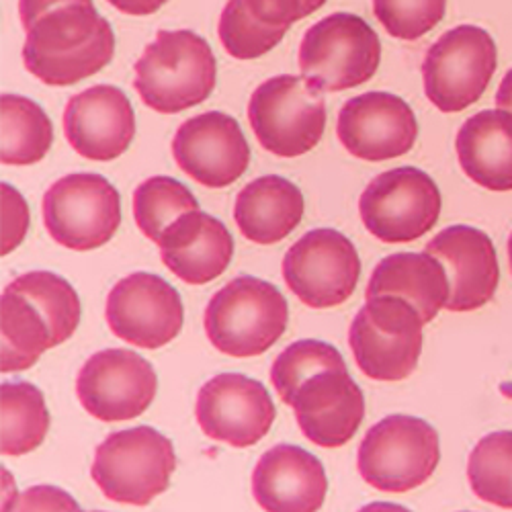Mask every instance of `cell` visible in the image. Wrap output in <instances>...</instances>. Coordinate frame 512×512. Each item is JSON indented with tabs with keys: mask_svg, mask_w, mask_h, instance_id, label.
I'll list each match as a JSON object with an SVG mask.
<instances>
[{
	"mask_svg": "<svg viewBox=\"0 0 512 512\" xmlns=\"http://www.w3.org/2000/svg\"><path fill=\"white\" fill-rule=\"evenodd\" d=\"M19 17L23 64L48 87H70L113 60L115 35L93 0H19Z\"/></svg>",
	"mask_w": 512,
	"mask_h": 512,
	"instance_id": "cell-1",
	"label": "cell"
},
{
	"mask_svg": "<svg viewBox=\"0 0 512 512\" xmlns=\"http://www.w3.org/2000/svg\"><path fill=\"white\" fill-rule=\"evenodd\" d=\"M216 78V56L201 35L160 31L136 62L134 89L146 107L173 115L209 99Z\"/></svg>",
	"mask_w": 512,
	"mask_h": 512,
	"instance_id": "cell-2",
	"label": "cell"
},
{
	"mask_svg": "<svg viewBox=\"0 0 512 512\" xmlns=\"http://www.w3.org/2000/svg\"><path fill=\"white\" fill-rule=\"evenodd\" d=\"M289 308L283 293L256 277H236L211 297L205 332L218 351L236 357H259L283 336Z\"/></svg>",
	"mask_w": 512,
	"mask_h": 512,
	"instance_id": "cell-3",
	"label": "cell"
},
{
	"mask_svg": "<svg viewBox=\"0 0 512 512\" xmlns=\"http://www.w3.org/2000/svg\"><path fill=\"white\" fill-rule=\"evenodd\" d=\"M441 461L435 426L416 416L394 414L367 431L359 447V474L379 492L404 494L429 480Z\"/></svg>",
	"mask_w": 512,
	"mask_h": 512,
	"instance_id": "cell-4",
	"label": "cell"
},
{
	"mask_svg": "<svg viewBox=\"0 0 512 512\" xmlns=\"http://www.w3.org/2000/svg\"><path fill=\"white\" fill-rule=\"evenodd\" d=\"M177 469L175 447L152 426L109 435L95 453L93 480L119 504L146 506L166 492Z\"/></svg>",
	"mask_w": 512,
	"mask_h": 512,
	"instance_id": "cell-5",
	"label": "cell"
},
{
	"mask_svg": "<svg viewBox=\"0 0 512 512\" xmlns=\"http://www.w3.org/2000/svg\"><path fill=\"white\" fill-rule=\"evenodd\" d=\"M381 62V41L351 13H334L312 25L300 46L302 76L320 93H340L369 82Z\"/></svg>",
	"mask_w": 512,
	"mask_h": 512,
	"instance_id": "cell-6",
	"label": "cell"
},
{
	"mask_svg": "<svg viewBox=\"0 0 512 512\" xmlns=\"http://www.w3.org/2000/svg\"><path fill=\"white\" fill-rule=\"evenodd\" d=\"M248 121L261 146L281 158L308 154L326 130V103L304 76L261 82L248 103Z\"/></svg>",
	"mask_w": 512,
	"mask_h": 512,
	"instance_id": "cell-7",
	"label": "cell"
},
{
	"mask_svg": "<svg viewBox=\"0 0 512 512\" xmlns=\"http://www.w3.org/2000/svg\"><path fill=\"white\" fill-rule=\"evenodd\" d=\"M422 326V316L404 297H369L349 328V345L359 369L377 381L412 375L422 353Z\"/></svg>",
	"mask_w": 512,
	"mask_h": 512,
	"instance_id": "cell-8",
	"label": "cell"
},
{
	"mask_svg": "<svg viewBox=\"0 0 512 512\" xmlns=\"http://www.w3.org/2000/svg\"><path fill=\"white\" fill-rule=\"evenodd\" d=\"M498 54L488 31L459 25L441 35L422 62L424 93L443 113L472 107L486 93L496 72Z\"/></svg>",
	"mask_w": 512,
	"mask_h": 512,
	"instance_id": "cell-9",
	"label": "cell"
},
{
	"mask_svg": "<svg viewBox=\"0 0 512 512\" xmlns=\"http://www.w3.org/2000/svg\"><path fill=\"white\" fill-rule=\"evenodd\" d=\"M437 183L414 166H400L375 177L359 199L365 228L381 242L404 244L435 228L441 216Z\"/></svg>",
	"mask_w": 512,
	"mask_h": 512,
	"instance_id": "cell-10",
	"label": "cell"
},
{
	"mask_svg": "<svg viewBox=\"0 0 512 512\" xmlns=\"http://www.w3.org/2000/svg\"><path fill=\"white\" fill-rule=\"evenodd\" d=\"M48 234L70 250L105 246L121 226V199L101 175L76 173L56 181L44 195Z\"/></svg>",
	"mask_w": 512,
	"mask_h": 512,
	"instance_id": "cell-11",
	"label": "cell"
},
{
	"mask_svg": "<svg viewBox=\"0 0 512 512\" xmlns=\"http://www.w3.org/2000/svg\"><path fill=\"white\" fill-rule=\"evenodd\" d=\"M281 271L297 300L314 310H326L345 304L355 293L361 261L347 236L318 228L287 250Z\"/></svg>",
	"mask_w": 512,
	"mask_h": 512,
	"instance_id": "cell-12",
	"label": "cell"
},
{
	"mask_svg": "<svg viewBox=\"0 0 512 512\" xmlns=\"http://www.w3.org/2000/svg\"><path fill=\"white\" fill-rule=\"evenodd\" d=\"M158 377L152 365L134 351L105 349L78 373L76 394L91 416L123 422L144 414L156 398Z\"/></svg>",
	"mask_w": 512,
	"mask_h": 512,
	"instance_id": "cell-13",
	"label": "cell"
},
{
	"mask_svg": "<svg viewBox=\"0 0 512 512\" xmlns=\"http://www.w3.org/2000/svg\"><path fill=\"white\" fill-rule=\"evenodd\" d=\"M195 414L209 439L244 449L269 435L275 404L261 381L224 373L211 377L199 390Z\"/></svg>",
	"mask_w": 512,
	"mask_h": 512,
	"instance_id": "cell-14",
	"label": "cell"
},
{
	"mask_svg": "<svg viewBox=\"0 0 512 512\" xmlns=\"http://www.w3.org/2000/svg\"><path fill=\"white\" fill-rule=\"evenodd\" d=\"M107 322L115 336L140 349H160L183 328L179 291L152 273L121 279L107 297Z\"/></svg>",
	"mask_w": 512,
	"mask_h": 512,
	"instance_id": "cell-15",
	"label": "cell"
},
{
	"mask_svg": "<svg viewBox=\"0 0 512 512\" xmlns=\"http://www.w3.org/2000/svg\"><path fill=\"white\" fill-rule=\"evenodd\" d=\"M173 156L183 173L209 189L236 183L250 164V148L234 117L209 111L187 119L173 140Z\"/></svg>",
	"mask_w": 512,
	"mask_h": 512,
	"instance_id": "cell-16",
	"label": "cell"
},
{
	"mask_svg": "<svg viewBox=\"0 0 512 512\" xmlns=\"http://www.w3.org/2000/svg\"><path fill=\"white\" fill-rule=\"evenodd\" d=\"M336 134L349 154L367 162H383L408 154L418 138L412 107L392 93L353 97L338 113Z\"/></svg>",
	"mask_w": 512,
	"mask_h": 512,
	"instance_id": "cell-17",
	"label": "cell"
},
{
	"mask_svg": "<svg viewBox=\"0 0 512 512\" xmlns=\"http://www.w3.org/2000/svg\"><path fill=\"white\" fill-rule=\"evenodd\" d=\"M302 433L318 447L347 445L365 418V398L349 369H324L306 379L293 394Z\"/></svg>",
	"mask_w": 512,
	"mask_h": 512,
	"instance_id": "cell-18",
	"label": "cell"
},
{
	"mask_svg": "<svg viewBox=\"0 0 512 512\" xmlns=\"http://www.w3.org/2000/svg\"><path fill=\"white\" fill-rule=\"evenodd\" d=\"M68 144L87 160L109 162L121 156L136 136V115L130 99L111 84H97L74 95L64 109Z\"/></svg>",
	"mask_w": 512,
	"mask_h": 512,
	"instance_id": "cell-19",
	"label": "cell"
},
{
	"mask_svg": "<svg viewBox=\"0 0 512 512\" xmlns=\"http://www.w3.org/2000/svg\"><path fill=\"white\" fill-rule=\"evenodd\" d=\"M424 252L439 259L447 271L449 312H474L486 306L500 281L496 248L490 236L472 226H451L439 232Z\"/></svg>",
	"mask_w": 512,
	"mask_h": 512,
	"instance_id": "cell-20",
	"label": "cell"
},
{
	"mask_svg": "<svg viewBox=\"0 0 512 512\" xmlns=\"http://www.w3.org/2000/svg\"><path fill=\"white\" fill-rule=\"evenodd\" d=\"M328 492L324 465L310 451L295 445H277L256 463L252 494L269 512L320 510Z\"/></svg>",
	"mask_w": 512,
	"mask_h": 512,
	"instance_id": "cell-21",
	"label": "cell"
},
{
	"mask_svg": "<svg viewBox=\"0 0 512 512\" xmlns=\"http://www.w3.org/2000/svg\"><path fill=\"white\" fill-rule=\"evenodd\" d=\"M158 246L162 263L189 285L218 279L234 256V238L228 228L199 209L181 216L164 232Z\"/></svg>",
	"mask_w": 512,
	"mask_h": 512,
	"instance_id": "cell-22",
	"label": "cell"
},
{
	"mask_svg": "<svg viewBox=\"0 0 512 512\" xmlns=\"http://www.w3.org/2000/svg\"><path fill=\"white\" fill-rule=\"evenodd\" d=\"M463 173L496 193L512 191V113L486 109L469 117L455 140Z\"/></svg>",
	"mask_w": 512,
	"mask_h": 512,
	"instance_id": "cell-23",
	"label": "cell"
},
{
	"mask_svg": "<svg viewBox=\"0 0 512 512\" xmlns=\"http://www.w3.org/2000/svg\"><path fill=\"white\" fill-rule=\"evenodd\" d=\"M451 283L443 263L429 252H398L386 256L371 273L365 297L398 295L410 302L424 324L447 306Z\"/></svg>",
	"mask_w": 512,
	"mask_h": 512,
	"instance_id": "cell-24",
	"label": "cell"
},
{
	"mask_svg": "<svg viewBox=\"0 0 512 512\" xmlns=\"http://www.w3.org/2000/svg\"><path fill=\"white\" fill-rule=\"evenodd\" d=\"M304 195L291 181L269 175L248 183L236 197L234 220L242 236L256 244H277L304 218Z\"/></svg>",
	"mask_w": 512,
	"mask_h": 512,
	"instance_id": "cell-25",
	"label": "cell"
},
{
	"mask_svg": "<svg viewBox=\"0 0 512 512\" xmlns=\"http://www.w3.org/2000/svg\"><path fill=\"white\" fill-rule=\"evenodd\" d=\"M3 373L33 367L48 349L58 347L50 318L13 283L3 293Z\"/></svg>",
	"mask_w": 512,
	"mask_h": 512,
	"instance_id": "cell-26",
	"label": "cell"
},
{
	"mask_svg": "<svg viewBox=\"0 0 512 512\" xmlns=\"http://www.w3.org/2000/svg\"><path fill=\"white\" fill-rule=\"evenodd\" d=\"M3 404V455L21 457L44 443L50 429V412L39 388L27 381H5L0 388Z\"/></svg>",
	"mask_w": 512,
	"mask_h": 512,
	"instance_id": "cell-27",
	"label": "cell"
},
{
	"mask_svg": "<svg viewBox=\"0 0 512 512\" xmlns=\"http://www.w3.org/2000/svg\"><path fill=\"white\" fill-rule=\"evenodd\" d=\"M3 144L0 160L7 166H31L44 160L54 144V125L46 111L19 95L3 97Z\"/></svg>",
	"mask_w": 512,
	"mask_h": 512,
	"instance_id": "cell-28",
	"label": "cell"
},
{
	"mask_svg": "<svg viewBox=\"0 0 512 512\" xmlns=\"http://www.w3.org/2000/svg\"><path fill=\"white\" fill-rule=\"evenodd\" d=\"M469 486L478 498L512 508V431L486 435L467 461Z\"/></svg>",
	"mask_w": 512,
	"mask_h": 512,
	"instance_id": "cell-29",
	"label": "cell"
},
{
	"mask_svg": "<svg viewBox=\"0 0 512 512\" xmlns=\"http://www.w3.org/2000/svg\"><path fill=\"white\" fill-rule=\"evenodd\" d=\"M195 209H199V203L193 193L170 177H152L134 193L136 224L156 244L181 216Z\"/></svg>",
	"mask_w": 512,
	"mask_h": 512,
	"instance_id": "cell-30",
	"label": "cell"
},
{
	"mask_svg": "<svg viewBox=\"0 0 512 512\" xmlns=\"http://www.w3.org/2000/svg\"><path fill=\"white\" fill-rule=\"evenodd\" d=\"M13 285L27 293L50 318L58 345L66 343L76 332V328L80 326L82 308L74 287L66 279L48 271H31L17 277Z\"/></svg>",
	"mask_w": 512,
	"mask_h": 512,
	"instance_id": "cell-31",
	"label": "cell"
},
{
	"mask_svg": "<svg viewBox=\"0 0 512 512\" xmlns=\"http://www.w3.org/2000/svg\"><path fill=\"white\" fill-rule=\"evenodd\" d=\"M324 369H347V363L332 345L322 340H297L289 345L271 367V381L285 404L306 379Z\"/></svg>",
	"mask_w": 512,
	"mask_h": 512,
	"instance_id": "cell-32",
	"label": "cell"
},
{
	"mask_svg": "<svg viewBox=\"0 0 512 512\" xmlns=\"http://www.w3.org/2000/svg\"><path fill=\"white\" fill-rule=\"evenodd\" d=\"M218 33L222 46L232 58L254 60L277 48L287 31L269 27L261 19H256L244 7L242 0H228L220 17Z\"/></svg>",
	"mask_w": 512,
	"mask_h": 512,
	"instance_id": "cell-33",
	"label": "cell"
},
{
	"mask_svg": "<svg viewBox=\"0 0 512 512\" xmlns=\"http://www.w3.org/2000/svg\"><path fill=\"white\" fill-rule=\"evenodd\" d=\"M447 11V0H373V13L392 37L414 41L435 29Z\"/></svg>",
	"mask_w": 512,
	"mask_h": 512,
	"instance_id": "cell-34",
	"label": "cell"
},
{
	"mask_svg": "<svg viewBox=\"0 0 512 512\" xmlns=\"http://www.w3.org/2000/svg\"><path fill=\"white\" fill-rule=\"evenodd\" d=\"M244 7L263 23L275 29H289L322 9L326 0H242Z\"/></svg>",
	"mask_w": 512,
	"mask_h": 512,
	"instance_id": "cell-35",
	"label": "cell"
},
{
	"mask_svg": "<svg viewBox=\"0 0 512 512\" xmlns=\"http://www.w3.org/2000/svg\"><path fill=\"white\" fill-rule=\"evenodd\" d=\"M29 230V207L19 191L3 183V254L15 250Z\"/></svg>",
	"mask_w": 512,
	"mask_h": 512,
	"instance_id": "cell-36",
	"label": "cell"
},
{
	"mask_svg": "<svg viewBox=\"0 0 512 512\" xmlns=\"http://www.w3.org/2000/svg\"><path fill=\"white\" fill-rule=\"evenodd\" d=\"M11 510H80L78 504L62 490L52 486H35L13 502Z\"/></svg>",
	"mask_w": 512,
	"mask_h": 512,
	"instance_id": "cell-37",
	"label": "cell"
},
{
	"mask_svg": "<svg viewBox=\"0 0 512 512\" xmlns=\"http://www.w3.org/2000/svg\"><path fill=\"white\" fill-rule=\"evenodd\" d=\"M109 3L125 15L148 17V15H154L166 0H109Z\"/></svg>",
	"mask_w": 512,
	"mask_h": 512,
	"instance_id": "cell-38",
	"label": "cell"
},
{
	"mask_svg": "<svg viewBox=\"0 0 512 512\" xmlns=\"http://www.w3.org/2000/svg\"><path fill=\"white\" fill-rule=\"evenodd\" d=\"M496 105L498 109L512 113V70H508L500 82L498 93H496Z\"/></svg>",
	"mask_w": 512,
	"mask_h": 512,
	"instance_id": "cell-39",
	"label": "cell"
},
{
	"mask_svg": "<svg viewBox=\"0 0 512 512\" xmlns=\"http://www.w3.org/2000/svg\"><path fill=\"white\" fill-rule=\"evenodd\" d=\"M508 261H510V271H512V234L508 238Z\"/></svg>",
	"mask_w": 512,
	"mask_h": 512,
	"instance_id": "cell-40",
	"label": "cell"
}]
</instances>
